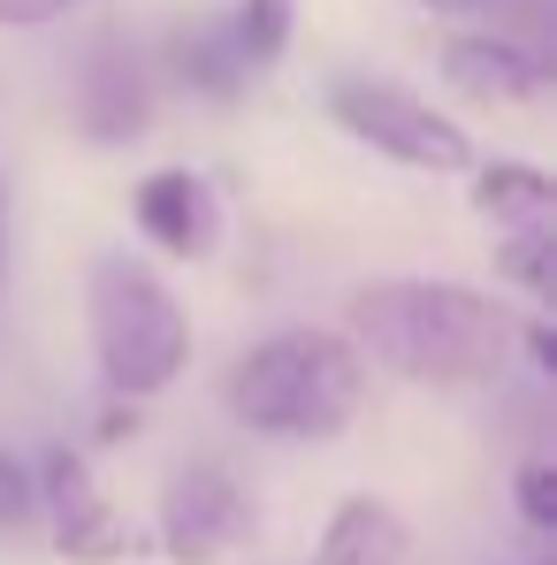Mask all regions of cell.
<instances>
[{"label":"cell","instance_id":"cell-1","mask_svg":"<svg viewBox=\"0 0 557 565\" xmlns=\"http://www.w3.org/2000/svg\"><path fill=\"white\" fill-rule=\"evenodd\" d=\"M352 344L405 382H489L512 352V313L451 276H382L352 290Z\"/></svg>","mask_w":557,"mask_h":565},{"label":"cell","instance_id":"cell-2","mask_svg":"<svg viewBox=\"0 0 557 565\" xmlns=\"http://www.w3.org/2000/svg\"><path fill=\"white\" fill-rule=\"evenodd\" d=\"M367 397V360L344 329H276L260 344H245L222 375V405L282 444H329L360 420Z\"/></svg>","mask_w":557,"mask_h":565},{"label":"cell","instance_id":"cell-3","mask_svg":"<svg viewBox=\"0 0 557 565\" xmlns=\"http://www.w3.org/2000/svg\"><path fill=\"white\" fill-rule=\"evenodd\" d=\"M85 313H93V360L115 397H153L191 367V321L176 290L153 276L138 253H99L85 276Z\"/></svg>","mask_w":557,"mask_h":565},{"label":"cell","instance_id":"cell-4","mask_svg":"<svg viewBox=\"0 0 557 565\" xmlns=\"http://www.w3.org/2000/svg\"><path fill=\"white\" fill-rule=\"evenodd\" d=\"M329 115L374 146L382 161L397 169H420V177H465L473 169V138H465L451 115H436L428 99H413L405 85H382V77H336L329 85Z\"/></svg>","mask_w":557,"mask_h":565},{"label":"cell","instance_id":"cell-5","mask_svg":"<svg viewBox=\"0 0 557 565\" xmlns=\"http://www.w3.org/2000/svg\"><path fill=\"white\" fill-rule=\"evenodd\" d=\"M245 535H253V497H245V481L229 467L191 459V467L169 473V489H161V543H169L176 565H214Z\"/></svg>","mask_w":557,"mask_h":565},{"label":"cell","instance_id":"cell-6","mask_svg":"<svg viewBox=\"0 0 557 565\" xmlns=\"http://www.w3.org/2000/svg\"><path fill=\"white\" fill-rule=\"evenodd\" d=\"M77 122L93 146H130L146 138L153 122V77L138 62V46L122 31H99L93 54H85V77H77Z\"/></svg>","mask_w":557,"mask_h":565},{"label":"cell","instance_id":"cell-7","mask_svg":"<svg viewBox=\"0 0 557 565\" xmlns=\"http://www.w3.org/2000/svg\"><path fill=\"white\" fill-rule=\"evenodd\" d=\"M39 481V504L54 512V551L77 565H115L130 551V527L115 520V504L93 489V467L77 451H46V467L31 473Z\"/></svg>","mask_w":557,"mask_h":565},{"label":"cell","instance_id":"cell-8","mask_svg":"<svg viewBox=\"0 0 557 565\" xmlns=\"http://www.w3.org/2000/svg\"><path fill=\"white\" fill-rule=\"evenodd\" d=\"M130 222H138V237H153L176 260H206L222 245V199L206 191L199 169H153L130 191Z\"/></svg>","mask_w":557,"mask_h":565},{"label":"cell","instance_id":"cell-9","mask_svg":"<svg viewBox=\"0 0 557 565\" xmlns=\"http://www.w3.org/2000/svg\"><path fill=\"white\" fill-rule=\"evenodd\" d=\"M443 70H451L459 93L489 99V107H519V99L550 93V62H543L535 46H519V39H496V31L451 39V46H443Z\"/></svg>","mask_w":557,"mask_h":565},{"label":"cell","instance_id":"cell-10","mask_svg":"<svg viewBox=\"0 0 557 565\" xmlns=\"http://www.w3.org/2000/svg\"><path fill=\"white\" fill-rule=\"evenodd\" d=\"M169 70L184 77L191 93H206V99H237L253 77H260V70L245 62V46L229 39V15H191V23H176Z\"/></svg>","mask_w":557,"mask_h":565},{"label":"cell","instance_id":"cell-11","mask_svg":"<svg viewBox=\"0 0 557 565\" xmlns=\"http://www.w3.org/2000/svg\"><path fill=\"white\" fill-rule=\"evenodd\" d=\"M405 551H413V527L397 520V504L344 497L321 527V558L313 565H405Z\"/></svg>","mask_w":557,"mask_h":565},{"label":"cell","instance_id":"cell-12","mask_svg":"<svg viewBox=\"0 0 557 565\" xmlns=\"http://www.w3.org/2000/svg\"><path fill=\"white\" fill-rule=\"evenodd\" d=\"M550 177L535 161H489L473 169V214L496 222V230H519V222H543L550 214Z\"/></svg>","mask_w":557,"mask_h":565},{"label":"cell","instance_id":"cell-13","mask_svg":"<svg viewBox=\"0 0 557 565\" xmlns=\"http://www.w3.org/2000/svg\"><path fill=\"white\" fill-rule=\"evenodd\" d=\"M290 23H298V0H237L229 8V39L245 46L253 70H268L290 54Z\"/></svg>","mask_w":557,"mask_h":565},{"label":"cell","instance_id":"cell-14","mask_svg":"<svg viewBox=\"0 0 557 565\" xmlns=\"http://www.w3.org/2000/svg\"><path fill=\"white\" fill-rule=\"evenodd\" d=\"M496 276L519 282V290L543 306V298H550V230H543V222L504 230V237H496Z\"/></svg>","mask_w":557,"mask_h":565},{"label":"cell","instance_id":"cell-15","mask_svg":"<svg viewBox=\"0 0 557 565\" xmlns=\"http://www.w3.org/2000/svg\"><path fill=\"white\" fill-rule=\"evenodd\" d=\"M31 512H39V481H31V467H23L15 451H0V535L23 527Z\"/></svg>","mask_w":557,"mask_h":565},{"label":"cell","instance_id":"cell-16","mask_svg":"<svg viewBox=\"0 0 557 565\" xmlns=\"http://www.w3.org/2000/svg\"><path fill=\"white\" fill-rule=\"evenodd\" d=\"M519 512H527V527H557V467L550 459L519 467Z\"/></svg>","mask_w":557,"mask_h":565},{"label":"cell","instance_id":"cell-17","mask_svg":"<svg viewBox=\"0 0 557 565\" xmlns=\"http://www.w3.org/2000/svg\"><path fill=\"white\" fill-rule=\"evenodd\" d=\"M77 0H0V31H39L54 15H69Z\"/></svg>","mask_w":557,"mask_h":565},{"label":"cell","instance_id":"cell-18","mask_svg":"<svg viewBox=\"0 0 557 565\" xmlns=\"http://www.w3.org/2000/svg\"><path fill=\"white\" fill-rule=\"evenodd\" d=\"M527 352H535V367H543V375H550V367H557V344H550V329H543V321L527 329Z\"/></svg>","mask_w":557,"mask_h":565},{"label":"cell","instance_id":"cell-19","mask_svg":"<svg viewBox=\"0 0 557 565\" xmlns=\"http://www.w3.org/2000/svg\"><path fill=\"white\" fill-rule=\"evenodd\" d=\"M420 8H443V15H465V8H489V0H420Z\"/></svg>","mask_w":557,"mask_h":565},{"label":"cell","instance_id":"cell-20","mask_svg":"<svg viewBox=\"0 0 557 565\" xmlns=\"http://www.w3.org/2000/svg\"><path fill=\"white\" fill-rule=\"evenodd\" d=\"M0 268H8V191H0Z\"/></svg>","mask_w":557,"mask_h":565}]
</instances>
